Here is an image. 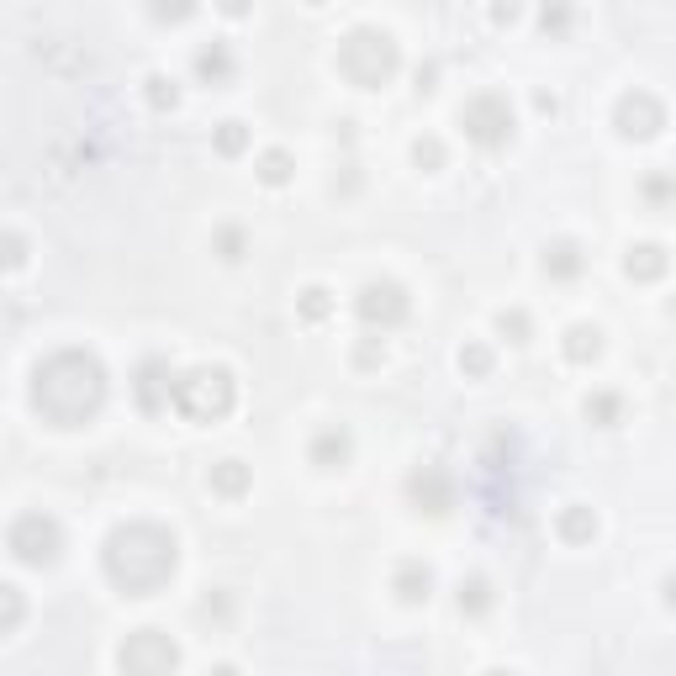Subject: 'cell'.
<instances>
[{"label":"cell","mask_w":676,"mask_h":676,"mask_svg":"<svg viewBox=\"0 0 676 676\" xmlns=\"http://www.w3.org/2000/svg\"><path fill=\"white\" fill-rule=\"evenodd\" d=\"M59 544H64L59 523L43 518V513H27V518L11 523V550H16V560H27V566H43V560H53V555H59Z\"/></svg>","instance_id":"cell-6"},{"label":"cell","mask_w":676,"mask_h":676,"mask_svg":"<svg viewBox=\"0 0 676 676\" xmlns=\"http://www.w3.org/2000/svg\"><path fill=\"white\" fill-rule=\"evenodd\" d=\"M106 576L127 597H148L175 576V539L154 523H127L106 539Z\"/></svg>","instance_id":"cell-2"},{"label":"cell","mask_w":676,"mask_h":676,"mask_svg":"<svg viewBox=\"0 0 676 676\" xmlns=\"http://www.w3.org/2000/svg\"><path fill=\"white\" fill-rule=\"evenodd\" d=\"M217 486H222V492H238V486H243V471H238V460H222V471H217Z\"/></svg>","instance_id":"cell-18"},{"label":"cell","mask_w":676,"mask_h":676,"mask_svg":"<svg viewBox=\"0 0 676 676\" xmlns=\"http://www.w3.org/2000/svg\"><path fill=\"white\" fill-rule=\"evenodd\" d=\"M312 460L323 465V471H333V465H344L349 460V434H323L312 444Z\"/></svg>","instance_id":"cell-11"},{"label":"cell","mask_w":676,"mask_h":676,"mask_svg":"<svg viewBox=\"0 0 676 676\" xmlns=\"http://www.w3.org/2000/svg\"><path fill=\"white\" fill-rule=\"evenodd\" d=\"M661 270H666V259H661V249H655V243H645V249L629 254V275H645V280H650V275H661Z\"/></svg>","instance_id":"cell-14"},{"label":"cell","mask_w":676,"mask_h":676,"mask_svg":"<svg viewBox=\"0 0 676 676\" xmlns=\"http://www.w3.org/2000/svg\"><path fill=\"white\" fill-rule=\"evenodd\" d=\"M544 270L560 275V280H571V275L581 270V249H576V243H555V249L544 254Z\"/></svg>","instance_id":"cell-12"},{"label":"cell","mask_w":676,"mask_h":676,"mask_svg":"<svg viewBox=\"0 0 676 676\" xmlns=\"http://www.w3.org/2000/svg\"><path fill=\"white\" fill-rule=\"evenodd\" d=\"M265 180H286V159H280V154L265 159Z\"/></svg>","instance_id":"cell-20"},{"label":"cell","mask_w":676,"mask_h":676,"mask_svg":"<svg viewBox=\"0 0 676 676\" xmlns=\"http://www.w3.org/2000/svg\"><path fill=\"white\" fill-rule=\"evenodd\" d=\"M412 497H418L428 513H444L449 507V481L439 471H423V476H412Z\"/></svg>","instance_id":"cell-10"},{"label":"cell","mask_w":676,"mask_h":676,"mask_svg":"<svg viewBox=\"0 0 676 676\" xmlns=\"http://www.w3.org/2000/svg\"><path fill=\"white\" fill-rule=\"evenodd\" d=\"M175 407L191 412L196 423L222 418V412L233 407V381H228V370H196V375H185V381L175 386Z\"/></svg>","instance_id":"cell-4"},{"label":"cell","mask_w":676,"mask_h":676,"mask_svg":"<svg viewBox=\"0 0 676 676\" xmlns=\"http://www.w3.org/2000/svg\"><path fill=\"white\" fill-rule=\"evenodd\" d=\"M587 412H597L603 423H613L618 418V397H597V402H587Z\"/></svg>","instance_id":"cell-19"},{"label":"cell","mask_w":676,"mask_h":676,"mask_svg":"<svg viewBox=\"0 0 676 676\" xmlns=\"http://www.w3.org/2000/svg\"><path fill=\"white\" fill-rule=\"evenodd\" d=\"M465 133H471L481 148H497V143H507V133H513V111H507V101H497V96H481V101L465 106Z\"/></svg>","instance_id":"cell-7"},{"label":"cell","mask_w":676,"mask_h":676,"mask_svg":"<svg viewBox=\"0 0 676 676\" xmlns=\"http://www.w3.org/2000/svg\"><path fill=\"white\" fill-rule=\"evenodd\" d=\"M338 64H344V74L354 85H381L391 80V69H397V48H391V37H375V32H354L344 53H338Z\"/></svg>","instance_id":"cell-3"},{"label":"cell","mask_w":676,"mask_h":676,"mask_svg":"<svg viewBox=\"0 0 676 676\" xmlns=\"http://www.w3.org/2000/svg\"><path fill=\"white\" fill-rule=\"evenodd\" d=\"M101 397H106V370L90 360V354H80V349L53 354V360L37 370V381H32L37 412H48L59 428H74V423L96 418Z\"/></svg>","instance_id":"cell-1"},{"label":"cell","mask_w":676,"mask_h":676,"mask_svg":"<svg viewBox=\"0 0 676 676\" xmlns=\"http://www.w3.org/2000/svg\"><path fill=\"white\" fill-rule=\"evenodd\" d=\"M180 661V650L164 640L159 629H138L133 640L122 645V671L127 676H169Z\"/></svg>","instance_id":"cell-5"},{"label":"cell","mask_w":676,"mask_h":676,"mask_svg":"<svg viewBox=\"0 0 676 676\" xmlns=\"http://www.w3.org/2000/svg\"><path fill=\"white\" fill-rule=\"evenodd\" d=\"M618 127H624L629 138H650L655 127H661V106H650L645 96H629L618 106Z\"/></svg>","instance_id":"cell-9"},{"label":"cell","mask_w":676,"mask_h":676,"mask_svg":"<svg viewBox=\"0 0 676 676\" xmlns=\"http://www.w3.org/2000/svg\"><path fill=\"white\" fill-rule=\"evenodd\" d=\"M603 344H597V328H576L571 333V360H587V354H597Z\"/></svg>","instance_id":"cell-16"},{"label":"cell","mask_w":676,"mask_h":676,"mask_svg":"<svg viewBox=\"0 0 676 676\" xmlns=\"http://www.w3.org/2000/svg\"><path fill=\"white\" fill-rule=\"evenodd\" d=\"M666 597H671V603H676V576H671V581H666Z\"/></svg>","instance_id":"cell-21"},{"label":"cell","mask_w":676,"mask_h":676,"mask_svg":"<svg viewBox=\"0 0 676 676\" xmlns=\"http://www.w3.org/2000/svg\"><path fill=\"white\" fill-rule=\"evenodd\" d=\"M360 317L370 328H397L402 317H407V296H402V286H365L360 291Z\"/></svg>","instance_id":"cell-8"},{"label":"cell","mask_w":676,"mask_h":676,"mask_svg":"<svg viewBox=\"0 0 676 676\" xmlns=\"http://www.w3.org/2000/svg\"><path fill=\"white\" fill-rule=\"evenodd\" d=\"M196 69L206 74V80H222V74L233 69V59H228V53H222V48H206L201 59H196Z\"/></svg>","instance_id":"cell-15"},{"label":"cell","mask_w":676,"mask_h":676,"mask_svg":"<svg viewBox=\"0 0 676 676\" xmlns=\"http://www.w3.org/2000/svg\"><path fill=\"white\" fill-rule=\"evenodd\" d=\"M492 597H486V581H471V587H460V608H471V613H481Z\"/></svg>","instance_id":"cell-17"},{"label":"cell","mask_w":676,"mask_h":676,"mask_svg":"<svg viewBox=\"0 0 676 676\" xmlns=\"http://www.w3.org/2000/svg\"><path fill=\"white\" fill-rule=\"evenodd\" d=\"M428 587H434V576H428V571H418V566H407V571L397 576V592L407 597V603H423V597H428Z\"/></svg>","instance_id":"cell-13"}]
</instances>
